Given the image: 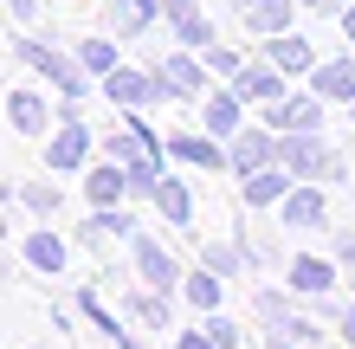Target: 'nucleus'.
<instances>
[{
  "mask_svg": "<svg viewBox=\"0 0 355 349\" xmlns=\"http://www.w3.org/2000/svg\"><path fill=\"white\" fill-rule=\"evenodd\" d=\"M103 155L130 169V188H136L142 201H155V188L168 181V175H162V155H168V149L155 142V130H149L142 117H130V123H123V130H116L110 142H103Z\"/></svg>",
  "mask_w": 355,
  "mask_h": 349,
  "instance_id": "nucleus-1",
  "label": "nucleus"
},
{
  "mask_svg": "<svg viewBox=\"0 0 355 349\" xmlns=\"http://www.w3.org/2000/svg\"><path fill=\"white\" fill-rule=\"evenodd\" d=\"M278 162H284L297 181H310V175H317V181H343V155L323 149L317 130H291V136H278Z\"/></svg>",
  "mask_w": 355,
  "mask_h": 349,
  "instance_id": "nucleus-2",
  "label": "nucleus"
},
{
  "mask_svg": "<svg viewBox=\"0 0 355 349\" xmlns=\"http://www.w3.org/2000/svg\"><path fill=\"white\" fill-rule=\"evenodd\" d=\"M13 52H19V65H33L39 78H52V85H58V91H65V97H71V104H78V97H85V91H91V85H85V65H78V58H71V52H58V46H46V39H19V46H13Z\"/></svg>",
  "mask_w": 355,
  "mask_h": 349,
  "instance_id": "nucleus-3",
  "label": "nucleus"
},
{
  "mask_svg": "<svg viewBox=\"0 0 355 349\" xmlns=\"http://www.w3.org/2000/svg\"><path fill=\"white\" fill-rule=\"evenodd\" d=\"M103 97L123 104V110H142V104H162V97H175V91H168V78H162L155 65L149 71L142 65H116L110 78H103Z\"/></svg>",
  "mask_w": 355,
  "mask_h": 349,
  "instance_id": "nucleus-4",
  "label": "nucleus"
},
{
  "mask_svg": "<svg viewBox=\"0 0 355 349\" xmlns=\"http://www.w3.org/2000/svg\"><path fill=\"white\" fill-rule=\"evenodd\" d=\"M91 162V123H78V110H65L52 123V142H46V169L52 175H78Z\"/></svg>",
  "mask_w": 355,
  "mask_h": 349,
  "instance_id": "nucleus-5",
  "label": "nucleus"
},
{
  "mask_svg": "<svg viewBox=\"0 0 355 349\" xmlns=\"http://www.w3.org/2000/svg\"><path fill=\"white\" fill-rule=\"evenodd\" d=\"M226 155H233V175H259V169H271V162H278V130H259V123H245Z\"/></svg>",
  "mask_w": 355,
  "mask_h": 349,
  "instance_id": "nucleus-6",
  "label": "nucleus"
},
{
  "mask_svg": "<svg viewBox=\"0 0 355 349\" xmlns=\"http://www.w3.org/2000/svg\"><path fill=\"white\" fill-rule=\"evenodd\" d=\"M265 123L278 136H291V130H323V97L317 91H297V97H284V104H271Z\"/></svg>",
  "mask_w": 355,
  "mask_h": 349,
  "instance_id": "nucleus-7",
  "label": "nucleus"
},
{
  "mask_svg": "<svg viewBox=\"0 0 355 349\" xmlns=\"http://www.w3.org/2000/svg\"><path fill=\"white\" fill-rule=\"evenodd\" d=\"M291 175L284 162H271V169H259V175H239V201L245 207H284V194H291Z\"/></svg>",
  "mask_w": 355,
  "mask_h": 349,
  "instance_id": "nucleus-8",
  "label": "nucleus"
},
{
  "mask_svg": "<svg viewBox=\"0 0 355 349\" xmlns=\"http://www.w3.org/2000/svg\"><path fill=\"white\" fill-rule=\"evenodd\" d=\"M233 91L245 97V104H284V71L278 65H271V58H265V65H239V78H233Z\"/></svg>",
  "mask_w": 355,
  "mask_h": 349,
  "instance_id": "nucleus-9",
  "label": "nucleus"
},
{
  "mask_svg": "<svg viewBox=\"0 0 355 349\" xmlns=\"http://www.w3.org/2000/svg\"><path fill=\"white\" fill-rule=\"evenodd\" d=\"M155 71L168 78V91H175V97H207V58H194V46H181L175 58H162Z\"/></svg>",
  "mask_w": 355,
  "mask_h": 349,
  "instance_id": "nucleus-10",
  "label": "nucleus"
},
{
  "mask_svg": "<svg viewBox=\"0 0 355 349\" xmlns=\"http://www.w3.org/2000/svg\"><path fill=\"white\" fill-rule=\"evenodd\" d=\"M162 13H168V26H175V39H181V46H194V52H207V46H214V19H207L194 0H162Z\"/></svg>",
  "mask_w": 355,
  "mask_h": 349,
  "instance_id": "nucleus-11",
  "label": "nucleus"
},
{
  "mask_svg": "<svg viewBox=\"0 0 355 349\" xmlns=\"http://www.w3.org/2000/svg\"><path fill=\"white\" fill-rule=\"evenodd\" d=\"M310 91H317L323 104H355V58H323V65L310 71Z\"/></svg>",
  "mask_w": 355,
  "mask_h": 349,
  "instance_id": "nucleus-12",
  "label": "nucleus"
},
{
  "mask_svg": "<svg viewBox=\"0 0 355 349\" xmlns=\"http://www.w3.org/2000/svg\"><path fill=\"white\" fill-rule=\"evenodd\" d=\"M130 246H136V272L149 278L155 291H175V284H181V272H175V253H168V246H155V239H142V233H136Z\"/></svg>",
  "mask_w": 355,
  "mask_h": 349,
  "instance_id": "nucleus-13",
  "label": "nucleus"
},
{
  "mask_svg": "<svg viewBox=\"0 0 355 349\" xmlns=\"http://www.w3.org/2000/svg\"><path fill=\"white\" fill-rule=\"evenodd\" d=\"M284 272H291V291L297 298H329V284H336V265L329 259H284Z\"/></svg>",
  "mask_w": 355,
  "mask_h": 349,
  "instance_id": "nucleus-14",
  "label": "nucleus"
},
{
  "mask_svg": "<svg viewBox=\"0 0 355 349\" xmlns=\"http://www.w3.org/2000/svg\"><path fill=\"white\" fill-rule=\"evenodd\" d=\"M239 110H245V97H239L233 85H226V91H207V104H200L207 130H214V136H226V142H233V136L245 130V123H239Z\"/></svg>",
  "mask_w": 355,
  "mask_h": 349,
  "instance_id": "nucleus-15",
  "label": "nucleus"
},
{
  "mask_svg": "<svg viewBox=\"0 0 355 349\" xmlns=\"http://www.w3.org/2000/svg\"><path fill=\"white\" fill-rule=\"evenodd\" d=\"M168 155L175 162H194V169H233V155L214 142V130H207V136H194V130H187V136H168Z\"/></svg>",
  "mask_w": 355,
  "mask_h": 349,
  "instance_id": "nucleus-16",
  "label": "nucleus"
},
{
  "mask_svg": "<svg viewBox=\"0 0 355 349\" xmlns=\"http://www.w3.org/2000/svg\"><path fill=\"white\" fill-rule=\"evenodd\" d=\"M85 194H91V207H116L123 194H136L130 188V169H123V162H103L97 175H85Z\"/></svg>",
  "mask_w": 355,
  "mask_h": 349,
  "instance_id": "nucleus-17",
  "label": "nucleus"
},
{
  "mask_svg": "<svg viewBox=\"0 0 355 349\" xmlns=\"http://www.w3.org/2000/svg\"><path fill=\"white\" fill-rule=\"evenodd\" d=\"M7 117H13V130H19V136H46L52 104H46L39 91H13V97H7Z\"/></svg>",
  "mask_w": 355,
  "mask_h": 349,
  "instance_id": "nucleus-18",
  "label": "nucleus"
},
{
  "mask_svg": "<svg viewBox=\"0 0 355 349\" xmlns=\"http://www.w3.org/2000/svg\"><path fill=\"white\" fill-rule=\"evenodd\" d=\"M265 58H271V65H278L284 78H291V71H317V58H310V39H297V33L265 39Z\"/></svg>",
  "mask_w": 355,
  "mask_h": 349,
  "instance_id": "nucleus-19",
  "label": "nucleus"
},
{
  "mask_svg": "<svg viewBox=\"0 0 355 349\" xmlns=\"http://www.w3.org/2000/svg\"><path fill=\"white\" fill-rule=\"evenodd\" d=\"M123 311H130V323L136 330H168V291H130V304H123Z\"/></svg>",
  "mask_w": 355,
  "mask_h": 349,
  "instance_id": "nucleus-20",
  "label": "nucleus"
},
{
  "mask_svg": "<svg viewBox=\"0 0 355 349\" xmlns=\"http://www.w3.org/2000/svg\"><path fill=\"white\" fill-rule=\"evenodd\" d=\"M323 220H329V207H323V194L310 188V181L284 194V227H323Z\"/></svg>",
  "mask_w": 355,
  "mask_h": 349,
  "instance_id": "nucleus-21",
  "label": "nucleus"
},
{
  "mask_svg": "<svg viewBox=\"0 0 355 349\" xmlns=\"http://www.w3.org/2000/svg\"><path fill=\"white\" fill-rule=\"evenodd\" d=\"M291 0H252V7H245V26H252L259 39H278V33H291Z\"/></svg>",
  "mask_w": 355,
  "mask_h": 349,
  "instance_id": "nucleus-22",
  "label": "nucleus"
},
{
  "mask_svg": "<svg viewBox=\"0 0 355 349\" xmlns=\"http://www.w3.org/2000/svg\"><path fill=\"white\" fill-rule=\"evenodd\" d=\"M155 214L162 220H168V227H187V220H194V194H187V181H162V188H155Z\"/></svg>",
  "mask_w": 355,
  "mask_h": 349,
  "instance_id": "nucleus-23",
  "label": "nucleus"
},
{
  "mask_svg": "<svg viewBox=\"0 0 355 349\" xmlns=\"http://www.w3.org/2000/svg\"><path fill=\"white\" fill-rule=\"evenodd\" d=\"M26 265H33V272H65V239H58V233H26Z\"/></svg>",
  "mask_w": 355,
  "mask_h": 349,
  "instance_id": "nucleus-24",
  "label": "nucleus"
},
{
  "mask_svg": "<svg viewBox=\"0 0 355 349\" xmlns=\"http://www.w3.org/2000/svg\"><path fill=\"white\" fill-rule=\"evenodd\" d=\"M181 291H187V304H194V311L207 317V311H220V291H226V278H220V272H207V265H200L194 278H181Z\"/></svg>",
  "mask_w": 355,
  "mask_h": 349,
  "instance_id": "nucleus-25",
  "label": "nucleus"
},
{
  "mask_svg": "<svg viewBox=\"0 0 355 349\" xmlns=\"http://www.w3.org/2000/svg\"><path fill=\"white\" fill-rule=\"evenodd\" d=\"M78 65H85L97 85H103V78L123 65V58H116V39H85V46H78Z\"/></svg>",
  "mask_w": 355,
  "mask_h": 349,
  "instance_id": "nucleus-26",
  "label": "nucleus"
},
{
  "mask_svg": "<svg viewBox=\"0 0 355 349\" xmlns=\"http://www.w3.org/2000/svg\"><path fill=\"white\" fill-rule=\"evenodd\" d=\"M19 201H26L39 220H52V214H58V181H26V188H19Z\"/></svg>",
  "mask_w": 355,
  "mask_h": 349,
  "instance_id": "nucleus-27",
  "label": "nucleus"
},
{
  "mask_svg": "<svg viewBox=\"0 0 355 349\" xmlns=\"http://www.w3.org/2000/svg\"><path fill=\"white\" fill-rule=\"evenodd\" d=\"M239 259H245V246H207V253H200V265H207V272H220V278H233Z\"/></svg>",
  "mask_w": 355,
  "mask_h": 349,
  "instance_id": "nucleus-28",
  "label": "nucleus"
},
{
  "mask_svg": "<svg viewBox=\"0 0 355 349\" xmlns=\"http://www.w3.org/2000/svg\"><path fill=\"white\" fill-rule=\"evenodd\" d=\"M207 337H214L220 349H239V343H245V330H239L233 317H220V311H207Z\"/></svg>",
  "mask_w": 355,
  "mask_h": 349,
  "instance_id": "nucleus-29",
  "label": "nucleus"
},
{
  "mask_svg": "<svg viewBox=\"0 0 355 349\" xmlns=\"http://www.w3.org/2000/svg\"><path fill=\"white\" fill-rule=\"evenodd\" d=\"M245 259H252V265H278L284 253H278V239H265V233H245Z\"/></svg>",
  "mask_w": 355,
  "mask_h": 349,
  "instance_id": "nucleus-30",
  "label": "nucleus"
},
{
  "mask_svg": "<svg viewBox=\"0 0 355 349\" xmlns=\"http://www.w3.org/2000/svg\"><path fill=\"white\" fill-rule=\"evenodd\" d=\"M207 71H226V78H239V52L214 39V46H207Z\"/></svg>",
  "mask_w": 355,
  "mask_h": 349,
  "instance_id": "nucleus-31",
  "label": "nucleus"
},
{
  "mask_svg": "<svg viewBox=\"0 0 355 349\" xmlns=\"http://www.w3.org/2000/svg\"><path fill=\"white\" fill-rule=\"evenodd\" d=\"M259 317H265V323L291 317V298H284V291H259Z\"/></svg>",
  "mask_w": 355,
  "mask_h": 349,
  "instance_id": "nucleus-32",
  "label": "nucleus"
},
{
  "mask_svg": "<svg viewBox=\"0 0 355 349\" xmlns=\"http://www.w3.org/2000/svg\"><path fill=\"white\" fill-rule=\"evenodd\" d=\"M336 259L355 272V227H343V233H336Z\"/></svg>",
  "mask_w": 355,
  "mask_h": 349,
  "instance_id": "nucleus-33",
  "label": "nucleus"
},
{
  "mask_svg": "<svg viewBox=\"0 0 355 349\" xmlns=\"http://www.w3.org/2000/svg\"><path fill=\"white\" fill-rule=\"evenodd\" d=\"M181 349H220V343L207 337V323H200V330H181Z\"/></svg>",
  "mask_w": 355,
  "mask_h": 349,
  "instance_id": "nucleus-34",
  "label": "nucleus"
},
{
  "mask_svg": "<svg viewBox=\"0 0 355 349\" xmlns=\"http://www.w3.org/2000/svg\"><path fill=\"white\" fill-rule=\"evenodd\" d=\"M7 7H13V19H33V13H39V0H7Z\"/></svg>",
  "mask_w": 355,
  "mask_h": 349,
  "instance_id": "nucleus-35",
  "label": "nucleus"
},
{
  "mask_svg": "<svg viewBox=\"0 0 355 349\" xmlns=\"http://www.w3.org/2000/svg\"><path fill=\"white\" fill-rule=\"evenodd\" d=\"M343 337H349V349H355V304L343 311Z\"/></svg>",
  "mask_w": 355,
  "mask_h": 349,
  "instance_id": "nucleus-36",
  "label": "nucleus"
},
{
  "mask_svg": "<svg viewBox=\"0 0 355 349\" xmlns=\"http://www.w3.org/2000/svg\"><path fill=\"white\" fill-rule=\"evenodd\" d=\"M297 7H310V13H329V7H343V0H297Z\"/></svg>",
  "mask_w": 355,
  "mask_h": 349,
  "instance_id": "nucleus-37",
  "label": "nucleus"
},
{
  "mask_svg": "<svg viewBox=\"0 0 355 349\" xmlns=\"http://www.w3.org/2000/svg\"><path fill=\"white\" fill-rule=\"evenodd\" d=\"M343 33H349V39H355V7H343Z\"/></svg>",
  "mask_w": 355,
  "mask_h": 349,
  "instance_id": "nucleus-38",
  "label": "nucleus"
},
{
  "mask_svg": "<svg viewBox=\"0 0 355 349\" xmlns=\"http://www.w3.org/2000/svg\"><path fill=\"white\" fill-rule=\"evenodd\" d=\"M226 7H233V13H245V7H252V0H226Z\"/></svg>",
  "mask_w": 355,
  "mask_h": 349,
  "instance_id": "nucleus-39",
  "label": "nucleus"
},
{
  "mask_svg": "<svg viewBox=\"0 0 355 349\" xmlns=\"http://www.w3.org/2000/svg\"><path fill=\"white\" fill-rule=\"evenodd\" d=\"M349 117H355V104H349Z\"/></svg>",
  "mask_w": 355,
  "mask_h": 349,
  "instance_id": "nucleus-40",
  "label": "nucleus"
}]
</instances>
